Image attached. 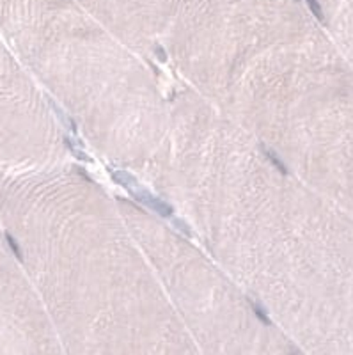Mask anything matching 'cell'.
<instances>
[{"instance_id":"1","label":"cell","mask_w":353,"mask_h":355,"mask_svg":"<svg viewBox=\"0 0 353 355\" xmlns=\"http://www.w3.org/2000/svg\"><path fill=\"white\" fill-rule=\"evenodd\" d=\"M133 196H135L137 201H141L142 205L149 206L151 210H155L157 214H160L162 217H171L173 215V208L169 205H165L164 201H160L158 198H155V196H151L149 192H146V190H142L141 187H137V189H132L130 190Z\"/></svg>"},{"instance_id":"2","label":"cell","mask_w":353,"mask_h":355,"mask_svg":"<svg viewBox=\"0 0 353 355\" xmlns=\"http://www.w3.org/2000/svg\"><path fill=\"white\" fill-rule=\"evenodd\" d=\"M112 178H114V180H116L117 183H119V185L126 187V189H128V190L137 189V187H141V185H139V183H137L135 178L130 176V174L125 173V171H114Z\"/></svg>"},{"instance_id":"3","label":"cell","mask_w":353,"mask_h":355,"mask_svg":"<svg viewBox=\"0 0 353 355\" xmlns=\"http://www.w3.org/2000/svg\"><path fill=\"white\" fill-rule=\"evenodd\" d=\"M265 155H266V157H268V160L272 162L273 166H275V167H277L279 171H281L282 174H288V169H286V166H284V164H282V162H281V158H279L277 155L273 153L272 150H265Z\"/></svg>"},{"instance_id":"4","label":"cell","mask_w":353,"mask_h":355,"mask_svg":"<svg viewBox=\"0 0 353 355\" xmlns=\"http://www.w3.org/2000/svg\"><path fill=\"white\" fill-rule=\"evenodd\" d=\"M64 142H66V146H68V148H69V151H71V153L75 155V157L78 158V160L91 162V158H89V155L84 153V151H82V150H78V148H76V146L73 144V142L69 141V139H64Z\"/></svg>"},{"instance_id":"5","label":"cell","mask_w":353,"mask_h":355,"mask_svg":"<svg viewBox=\"0 0 353 355\" xmlns=\"http://www.w3.org/2000/svg\"><path fill=\"white\" fill-rule=\"evenodd\" d=\"M250 304H252V307H254V313H256V316H257V318H259L261 322L265 323V325H272V322H270L268 315H266V311H263V309H261V307L257 306L256 302H250Z\"/></svg>"},{"instance_id":"6","label":"cell","mask_w":353,"mask_h":355,"mask_svg":"<svg viewBox=\"0 0 353 355\" xmlns=\"http://www.w3.org/2000/svg\"><path fill=\"white\" fill-rule=\"evenodd\" d=\"M176 226H178V227H181V231H183V233H185L187 236H190V231H189V227H187L185 224H183V222H181V220H176Z\"/></svg>"},{"instance_id":"7","label":"cell","mask_w":353,"mask_h":355,"mask_svg":"<svg viewBox=\"0 0 353 355\" xmlns=\"http://www.w3.org/2000/svg\"><path fill=\"white\" fill-rule=\"evenodd\" d=\"M157 53H158V57H160V61H165V59H167V55H165L164 50L162 49H157Z\"/></svg>"}]
</instances>
